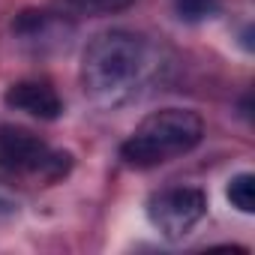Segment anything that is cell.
<instances>
[{
  "label": "cell",
  "mask_w": 255,
  "mask_h": 255,
  "mask_svg": "<svg viewBox=\"0 0 255 255\" xmlns=\"http://www.w3.org/2000/svg\"><path fill=\"white\" fill-rule=\"evenodd\" d=\"M174 15L186 24H201L210 21L222 12V0H171Z\"/></svg>",
  "instance_id": "7"
},
{
  "label": "cell",
  "mask_w": 255,
  "mask_h": 255,
  "mask_svg": "<svg viewBox=\"0 0 255 255\" xmlns=\"http://www.w3.org/2000/svg\"><path fill=\"white\" fill-rule=\"evenodd\" d=\"M0 165L12 174L57 183L60 177L69 174L72 156L63 150H54L24 126H0Z\"/></svg>",
  "instance_id": "3"
},
{
  "label": "cell",
  "mask_w": 255,
  "mask_h": 255,
  "mask_svg": "<svg viewBox=\"0 0 255 255\" xmlns=\"http://www.w3.org/2000/svg\"><path fill=\"white\" fill-rule=\"evenodd\" d=\"M231 207H237L240 213H252L255 210V174L249 171H240L228 180V189H225Z\"/></svg>",
  "instance_id": "8"
},
{
  "label": "cell",
  "mask_w": 255,
  "mask_h": 255,
  "mask_svg": "<svg viewBox=\"0 0 255 255\" xmlns=\"http://www.w3.org/2000/svg\"><path fill=\"white\" fill-rule=\"evenodd\" d=\"M204 138V120L192 108H159L147 114L120 144V159L129 168H156L192 153Z\"/></svg>",
  "instance_id": "2"
},
{
  "label": "cell",
  "mask_w": 255,
  "mask_h": 255,
  "mask_svg": "<svg viewBox=\"0 0 255 255\" xmlns=\"http://www.w3.org/2000/svg\"><path fill=\"white\" fill-rule=\"evenodd\" d=\"M159 72L153 42L135 30H102L81 54V87L99 108H123L147 93Z\"/></svg>",
  "instance_id": "1"
},
{
  "label": "cell",
  "mask_w": 255,
  "mask_h": 255,
  "mask_svg": "<svg viewBox=\"0 0 255 255\" xmlns=\"http://www.w3.org/2000/svg\"><path fill=\"white\" fill-rule=\"evenodd\" d=\"M207 216V195L195 186H168L150 195L147 219L165 240L189 237Z\"/></svg>",
  "instance_id": "4"
},
{
  "label": "cell",
  "mask_w": 255,
  "mask_h": 255,
  "mask_svg": "<svg viewBox=\"0 0 255 255\" xmlns=\"http://www.w3.org/2000/svg\"><path fill=\"white\" fill-rule=\"evenodd\" d=\"M60 27L63 21L51 12H42V9H27L21 12L15 21H12V33L27 42V45H48V42H57L60 36Z\"/></svg>",
  "instance_id": "6"
},
{
  "label": "cell",
  "mask_w": 255,
  "mask_h": 255,
  "mask_svg": "<svg viewBox=\"0 0 255 255\" xmlns=\"http://www.w3.org/2000/svg\"><path fill=\"white\" fill-rule=\"evenodd\" d=\"M3 102L21 114H30L36 120H57L63 114V102L57 96V90L48 84V81H39V78H24V81H15Z\"/></svg>",
  "instance_id": "5"
},
{
  "label": "cell",
  "mask_w": 255,
  "mask_h": 255,
  "mask_svg": "<svg viewBox=\"0 0 255 255\" xmlns=\"http://www.w3.org/2000/svg\"><path fill=\"white\" fill-rule=\"evenodd\" d=\"M75 3L87 12H99V15H108V12H123L129 9L135 0H75Z\"/></svg>",
  "instance_id": "9"
}]
</instances>
